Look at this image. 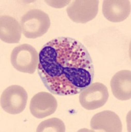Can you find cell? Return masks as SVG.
<instances>
[{"label":"cell","instance_id":"4","mask_svg":"<svg viewBox=\"0 0 131 132\" xmlns=\"http://www.w3.org/2000/svg\"><path fill=\"white\" fill-rule=\"evenodd\" d=\"M28 95L21 86L14 85L8 87L1 96V106L9 114H19L26 108Z\"/></svg>","mask_w":131,"mask_h":132},{"label":"cell","instance_id":"11","mask_svg":"<svg viewBox=\"0 0 131 132\" xmlns=\"http://www.w3.org/2000/svg\"><path fill=\"white\" fill-rule=\"evenodd\" d=\"M22 28L18 21L9 15L0 19V39L7 44L19 43L21 40Z\"/></svg>","mask_w":131,"mask_h":132},{"label":"cell","instance_id":"5","mask_svg":"<svg viewBox=\"0 0 131 132\" xmlns=\"http://www.w3.org/2000/svg\"><path fill=\"white\" fill-rule=\"evenodd\" d=\"M109 96L108 89L105 85L94 82L80 93L79 100L83 108L93 110L103 106L108 101Z\"/></svg>","mask_w":131,"mask_h":132},{"label":"cell","instance_id":"10","mask_svg":"<svg viewBox=\"0 0 131 132\" xmlns=\"http://www.w3.org/2000/svg\"><path fill=\"white\" fill-rule=\"evenodd\" d=\"M113 95L120 101L131 98V71L122 70L114 74L111 81Z\"/></svg>","mask_w":131,"mask_h":132},{"label":"cell","instance_id":"7","mask_svg":"<svg viewBox=\"0 0 131 132\" xmlns=\"http://www.w3.org/2000/svg\"><path fill=\"white\" fill-rule=\"evenodd\" d=\"M58 107L56 99L52 95L40 92L33 96L30 102V112L36 118H44L56 112Z\"/></svg>","mask_w":131,"mask_h":132},{"label":"cell","instance_id":"3","mask_svg":"<svg viewBox=\"0 0 131 132\" xmlns=\"http://www.w3.org/2000/svg\"><path fill=\"white\" fill-rule=\"evenodd\" d=\"M38 54L33 46L28 44H21L11 52V63L18 71L33 74L38 65Z\"/></svg>","mask_w":131,"mask_h":132},{"label":"cell","instance_id":"9","mask_svg":"<svg viewBox=\"0 0 131 132\" xmlns=\"http://www.w3.org/2000/svg\"><path fill=\"white\" fill-rule=\"evenodd\" d=\"M130 1L128 0H105L103 3V14L113 23L125 21L130 14Z\"/></svg>","mask_w":131,"mask_h":132},{"label":"cell","instance_id":"12","mask_svg":"<svg viewBox=\"0 0 131 132\" xmlns=\"http://www.w3.org/2000/svg\"><path fill=\"white\" fill-rule=\"evenodd\" d=\"M66 127L60 119L57 118L42 121L38 126L37 132H64Z\"/></svg>","mask_w":131,"mask_h":132},{"label":"cell","instance_id":"8","mask_svg":"<svg viewBox=\"0 0 131 132\" xmlns=\"http://www.w3.org/2000/svg\"><path fill=\"white\" fill-rule=\"evenodd\" d=\"M91 128L94 131L106 132H121L122 122L119 116L111 110H104L95 114L90 122Z\"/></svg>","mask_w":131,"mask_h":132},{"label":"cell","instance_id":"2","mask_svg":"<svg viewBox=\"0 0 131 132\" xmlns=\"http://www.w3.org/2000/svg\"><path fill=\"white\" fill-rule=\"evenodd\" d=\"M20 24L24 36L27 38L34 39L47 32L50 27V19L44 11L34 9L22 16Z\"/></svg>","mask_w":131,"mask_h":132},{"label":"cell","instance_id":"1","mask_svg":"<svg viewBox=\"0 0 131 132\" xmlns=\"http://www.w3.org/2000/svg\"><path fill=\"white\" fill-rule=\"evenodd\" d=\"M38 74L50 93L75 95L90 85L95 70L93 60L83 44L70 37L55 38L42 47Z\"/></svg>","mask_w":131,"mask_h":132},{"label":"cell","instance_id":"6","mask_svg":"<svg viewBox=\"0 0 131 132\" xmlns=\"http://www.w3.org/2000/svg\"><path fill=\"white\" fill-rule=\"evenodd\" d=\"M66 11L72 21L85 24L97 16L99 11V1L75 0L68 5Z\"/></svg>","mask_w":131,"mask_h":132}]
</instances>
